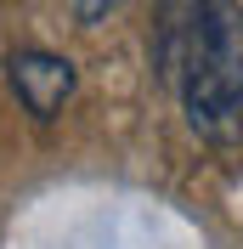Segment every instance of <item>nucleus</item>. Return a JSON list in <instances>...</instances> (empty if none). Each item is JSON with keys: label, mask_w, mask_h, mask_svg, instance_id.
<instances>
[{"label": "nucleus", "mask_w": 243, "mask_h": 249, "mask_svg": "<svg viewBox=\"0 0 243 249\" xmlns=\"http://www.w3.org/2000/svg\"><path fill=\"white\" fill-rule=\"evenodd\" d=\"M187 23H192L181 62L187 124L215 147H232L243 136V6L238 0H192Z\"/></svg>", "instance_id": "obj_1"}, {"label": "nucleus", "mask_w": 243, "mask_h": 249, "mask_svg": "<svg viewBox=\"0 0 243 249\" xmlns=\"http://www.w3.org/2000/svg\"><path fill=\"white\" fill-rule=\"evenodd\" d=\"M6 79H12L17 102L34 119H57L62 102L74 96V62L57 51H12L6 57Z\"/></svg>", "instance_id": "obj_2"}, {"label": "nucleus", "mask_w": 243, "mask_h": 249, "mask_svg": "<svg viewBox=\"0 0 243 249\" xmlns=\"http://www.w3.org/2000/svg\"><path fill=\"white\" fill-rule=\"evenodd\" d=\"M107 6H119V0H74V12H79V17H102Z\"/></svg>", "instance_id": "obj_3"}]
</instances>
